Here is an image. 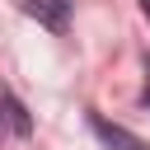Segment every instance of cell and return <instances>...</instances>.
<instances>
[{"label": "cell", "mask_w": 150, "mask_h": 150, "mask_svg": "<svg viewBox=\"0 0 150 150\" xmlns=\"http://www.w3.org/2000/svg\"><path fill=\"white\" fill-rule=\"evenodd\" d=\"M89 127H94V136H98L108 150H150L141 136H131L127 127H117V122H108V117H98V112H89Z\"/></svg>", "instance_id": "6da1fadb"}, {"label": "cell", "mask_w": 150, "mask_h": 150, "mask_svg": "<svg viewBox=\"0 0 150 150\" xmlns=\"http://www.w3.org/2000/svg\"><path fill=\"white\" fill-rule=\"evenodd\" d=\"M28 131H33L28 108H23L14 94H0V141H5V136H28Z\"/></svg>", "instance_id": "7a4b0ae2"}, {"label": "cell", "mask_w": 150, "mask_h": 150, "mask_svg": "<svg viewBox=\"0 0 150 150\" xmlns=\"http://www.w3.org/2000/svg\"><path fill=\"white\" fill-rule=\"evenodd\" d=\"M70 5H75V0H28V14H33L38 23H47L52 33H61V28H66Z\"/></svg>", "instance_id": "3957f363"}, {"label": "cell", "mask_w": 150, "mask_h": 150, "mask_svg": "<svg viewBox=\"0 0 150 150\" xmlns=\"http://www.w3.org/2000/svg\"><path fill=\"white\" fill-rule=\"evenodd\" d=\"M141 103L150 108V56H145V94H141Z\"/></svg>", "instance_id": "277c9868"}, {"label": "cell", "mask_w": 150, "mask_h": 150, "mask_svg": "<svg viewBox=\"0 0 150 150\" xmlns=\"http://www.w3.org/2000/svg\"><path fill=\"white\" fill-rule=\"evenodd\" d=\"M141 9H145V14H150V0H141Z\"/></svg>", "instance_id": "5b68a950"}]
</instances>
